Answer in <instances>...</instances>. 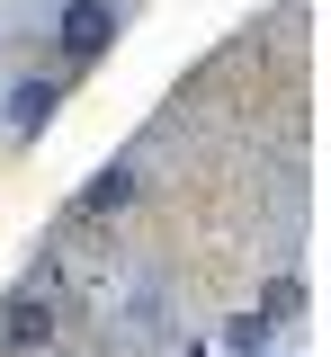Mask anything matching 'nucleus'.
<instances>
[{"label":"nucleus","mask_w":331,"mask_h":357,"mask_svg":"<svg viewBox=\"0 0 331 357\" xmlns=\"http://www.w3.org/2000/svg\"><path fill=\"white\" fill-rule=\"evenodd\" d=\"M108 36H117V9H108V0H72V9H63V54H72V63H90Z\"/></svg>","instance_id":"nucleus-1"},{"label":"nucleus","mask_w":331,"mask_h":357,"mask_svg":"<svg viewBox=\"0 0 331 357\" xmlns=\"http://www.w3.org/2000/svg\"><path fill=\"white\" fill-rule=\"evenodd\" d=\"M54 98H63V89H54V81H18V89H9V134L27 143V134H36V126H45V116H54Z\"/></svg>","instance_id":"nucleus-2"},{"label":"nucleus","mask_w":331,"mask_h":357,"mask_svg":"<svg viewBox=\"0 0 331 357\" xmlns=\"http://www.w3.org/2000/svg\"><path fill=\"white\" fill-rule=\"evenodd\" d=\"M126 197H135V170H98L90 188H81V206H72V215H108V206H126Z\"/></svg>","instance_id":"nucleus-3"},{"label":"nucleus","mask_w":331,"mask_h":357,"mask_svg":"<svg viewBox=\"0 0 331 357\" xmlns=\"http://www.w3.org/2000/svg\"><path fill=\"white\" fill-rule=\"evenodd\" d=\"M9 349H36V340H54V312L45 304H9V331H0Z\"/></svg>","instance_id":"nucleus-4"},{"label":"nucleus","mask_w":331,"mask_h":357,"mask_svg":"<svg viewBox=\"0 0 331 357\" xmlns=\"http://www.w3.org/2000/svg\"><path fill=\"white\" fill-rule=\"evenodd\" d=\"M224 349H233V357H260V349H269V321H260V312H242L233 331H224Z\"/></svg>","instance_id":"nucleus-5"}]
</instances>
